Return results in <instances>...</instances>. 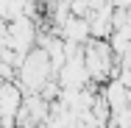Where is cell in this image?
Masks as SVG:
<instances>
[{
	"instance_id": "3",
	"label": "cell",
	"mask_w": 131,
	"mask_h": 128,
	"mask_svg": "<svg viewBox=\"0 0 131 128\" xmlns=\"http://www.w3.org/2000/svg\"><path fill=\"white\" fill-rule=\"evenodd\" d=\"M25 92L20 89L17 81H3L0 84V125L17 128V111L23 109Z\"/></svg>"
},
{
	"instance_id": "4",
	"label": "cell",
	"mask_w": 131,
	"mask_h": 128,
	"mask_svg": "<svg viewBox=\"0 0 131 128\" xmlns=\"http://www.w3.org/2000/svg\"><path fill=\"white\" fill-rule=\"evenodd\" d=\"M59 78V84H61V89H86L89 84H92V78L86 73V64H84V53L81 56H73V59H67L64 61V67L56 73Z\"/></svg>"
},
{
	"instance_id": "5",
	"label": "cell",
	"mask_w": 131,
	"mask_h": 128,
	"mask_svg": "<svg viewBox=\"0 0 131 128\" xmlns=\"http://www.w3.org/2000/svg\"><path fill=\"white\" fill-rule=\"evenodd\" d=\"M61 39H67V42H78V45H86L89 39H92V28H89V20L86 17H78V14H70L67 20H64V25L56 31Z\"/></svg>"
},
{
	"instance_id": "2",
	"label": "cell",
	"mask_w": 131,
	"mask_h": 128,
	"mask_svg": "<svg viewBox=\"0 0 131 128\" xmlns=\"http://www.w3.org/2000/svg\"><path fill=\"white\" fill-rule=\"evenodd\" d=\"M84 64H86V73L92 78V84L106 81L112 75V70H114V50H112V45L92 36L84 45Z\"/></svg>"
},
{
	"instance_id": "7",
	"label": "cell",
	"mask_w": 131,
	"mask_h": 128,
	"mask_svg": "<svg viewBox=\"0 0 131 128\" xmlns=\"http://www.w3.org/2000/svg\"><path fill=\"white\" fill-rule=\"evenodd\" d=\"M17 128H20V125H17Z\"/></svg>"
},
{
	"instance_id": "6",
	"label": "cell",
	"mask_w": 131,
	"mask_h": 128,
	"mask_svg": "<svg viewBox=\"0 0 131 128\" xmlns=\"http://www.w3.org/2000/svg\"><path fill=\"white\" fill-rule=\"evenodd\" d=\"M103 98L109 100L112 111H123V109L128 106V92H126V86H123L120 81H109V84H106Z\"/></svg>"
},
{
	"instance_id": "1",
	"label": "cell",
	"mask_w": 131,
	"mask_h": 128,
	"mask_svg": "<svg viewBox=\"0 0 131 128\" xmlns=\"http://www.w3.org/2000/svg\"><path fill=\"white\" fill-rule=\"evenodd\" d=\"M56 78V70H53L50 64V56L45 48H34V50L25 56V61H23V67L17 70V84H20V89L25 92V95H34V92H42V86Z\"/></svg>"
}]
</instances>
